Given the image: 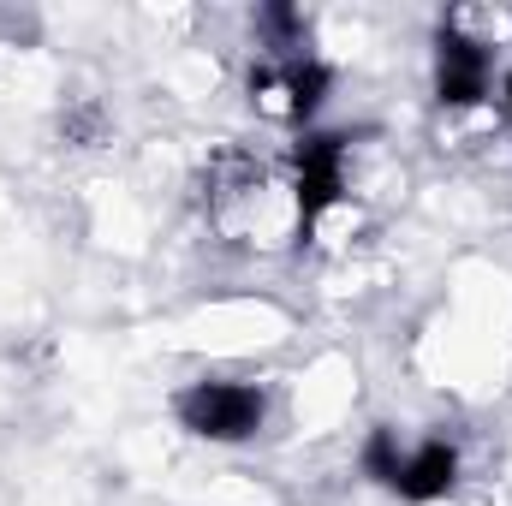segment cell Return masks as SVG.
<instances>
[{"label":"cell","mask_w":512,"mask_h":506,"mask_svg":"<svg viewBox=\"0 0 512 506\" xmlns=\"http://www.w3.org/2000/svg\"><path fill=\"white\" fill-rule=\"evenodd\" d=\"M173 417H179L197 441H221V447H233V441H251L256 429H262L268 399H262V387H251V381L203 376V381H191V387H179Z\"/></svg>","instance_id":"1"},{"label":"cell","mask_w":512,"mask_h":506,"mask_svg":"<svg viewBox=\"0 0 512 506\" xmlns=\"http://www.w3.org/2000/svg\"><path fill=\"white\" fill-rule=\"evenodd\" d=\"M251 90V108H262L268 120H286V126H304L328 90H334V72L310 54V48H286V54H262L245 78Z\"/></svg>","instance_id":"2"},{"label":"cell","mask_w":512,"mask_h":506,"mask_svg":"<svg viewBox=\"0 0 512 506\" xmlns=\"http://www.w3.org/2000/svg\"><path fill=\"white\" fill-rule=\"evenodd\" d=\"M292 209H298V227L310 233L340 197H346V131H304L292 143Z\"/></svg>","instance_id":"3"},{"label":"cell","mask_w":512,"mask_h":506,"mask_svg":"<svg viewBox=\"0 0 512 506\" xmlns=\"http://www.w3.org/2000/svg\"><path fill=\"white\" fill-rule=\"evenodd\" d=\"M387 489H393L399 501H411V506L447 501V495L459 489V447H453V441H441V435L399 447V465H393Z\"/></svg>","instance_id":"4"},{"label":"cell","mask_w":512,"mask_h":506,"mask_svg":"<svg viewBox=\"0 0 512 506\" xmlns=\"http://www.w3.org/2000/svg\"><path fill=\"white\" fill-rule=\"evenodd\" d=\"M489 48L477 42V36H465V30H441L435 36V96L447 102V108H477L483 96H489Z\"/></svg>","instance_id":"5"},{"label":"cell","mask_w":512,"mask_h":506,"mask_svg":"<svg viewBox=\"0 0 512 506\" xmlns=\"http://www.w3.org/2000/svg\"><path fill=\"white\" fill-rule=\"evenodd\" d=\"M501 96H507V114H512V72H507V84H501Z\"/></svg>","instance_id":"6"}]
</instances>
